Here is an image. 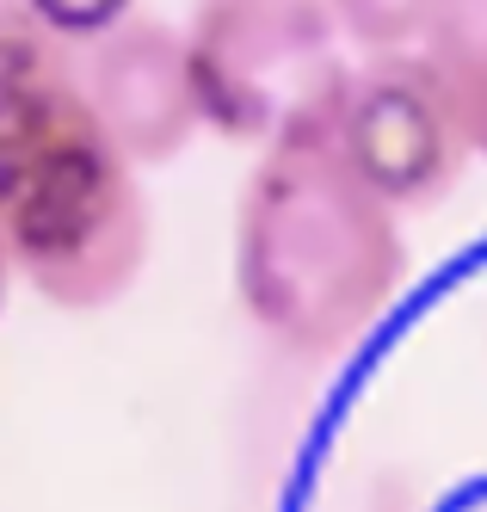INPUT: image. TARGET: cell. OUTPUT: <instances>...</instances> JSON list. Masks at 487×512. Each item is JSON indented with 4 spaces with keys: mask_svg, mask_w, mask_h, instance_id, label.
I'll use <instances>...</instances> for the list:
<instances>
[{
    "mask_svg": "<svg viewBox=\"0 0 487 512\" xmlns=\"http://www.w3.org/2000/svg\"><path fill=\"white\" fill-rule=\"evenodd\" d=\"M0 241L13 278L68 315L124 303L155 247L142 179L87 105L81 44L19 0H0Z\"/></svg>",
    "mask_w": 487,
    "mask_h": 512,
    "instance_id": "cell-1",
    "label": "cell"
},
{
    "mask_svg": "<svg viewBox=\"0 0 487 512\" xmlns=\"http://www.w3.org/2000/svg\"><path fill=\"white\" fill-rule=\"evenodd\" d=\"M401 278V216L327 136L253 155L235 198V303L284 358L327 364L352 352L389 315Z\"/></svg>",
    "mask_w": 487,
    "mask_h": 512,
    "instance_id": "cell-2",
    "label": "cell"
},
{
    "mask_svg": "<svg viewBox=\"0 0 487 512\" xmlns=\"http://www.w3.org/2000/svg\"><path fill=\"white\" fill-rule=\"evenodd\" d=\"M179 38L204 130L253 155L321 136L352 68L327 0H192Z\"/></svg>",
    "mask_w": 487,
    "mask_h": 512,
    "instance_id": "cell-3",
    "label": "cell"
},
{
    "mask_svg": "<svg viewBox=\"0 0 487 512\" xmlns=\"http://www.w3.org/2000/svg\"><path fill=\"white\" fill-rule=\"evenodd\" d=\"M321 136L395 216L444 204L469 167L463 124L420 50L352 62Z\"/></svg>",
    "mask_w": 487,
    "mask_h": 512,
    "instance_id": "cell-4",
    "label": "cell"
},
{
    "mask_svg": "<svg viewBox=\"0 0 487 512\" xmlns=\"http://www.w3.org/2000/svg\"><path fill=\"white\" fill-rule=\"evenodd\" d=\"M81 81H87V105L105 124L111 149L136 173L179 161L192 149V136L204 130L185 38L167 19L130 13L124 25H111L105 38L81 44Z\"/></svg>",
    "mask_w": 487,
    "mask_h": 512,
    "instance_id": "cell-5",
    "label": "cell"
},
{
    "mask_svg": "<svg viewBox=\"0 0 487 512\" xmlns=\"http://www.w3.org/2000/svg\"><path fill=\"white\" fill-rule=\"evenodd\" d=\"M420 56L432 62L444 99H451L469 155L487 161V0H444Z\"/></svg>",
    "mask_w": 487,
    "mask_h": 512,
    "instance_id": "cell-6",
    "label": "cell"
},
{
    "mask_svg": "<svg viewBox=\"0 0 487 512\" xmlns=\"http://www.w3.org/2000/svg\"><path fill=\"white\" fill-rule=\"evenodd\" d=\"M340 38L364 56H401L420 50L444 0H327Z\"/></svg>",
    "mask_w": 487,
    "mask_h": 512,
    "instance_id": "cell-7",
    "label": "cell"
},
{
    "mask_svg": "<svg viewBox=\"0 0 487 512\" xmlns=\"http://www.w3.org/2000/svg\"><path fill=\"white\" fill-rule=\"evenodd\" d=\"M19 7H25L37 25H50L56 38L93 44V38H105L111 25H124V19L136 13V0H19Z\"/></svg>",
    "mask_w": 487,
    "mask_h": 512,
    "instance_id": "cell-8",
    "label": "cell"
},
{
    "mask_svg": "<svg viewBox=\"0 0 487 512\" xmlns=\"http://www.w3.org/2000/svg\"><path fill=\"white\" fill-rule=\"evenodd\" d=\"M444 512H487V488H469V494H457Z\"/></svg>",
    "mask_w": 487,
    "mask_h": 512,
    "instance_id": "cell-9",
    "label": "cell"
},
{
    "mask_svg": "<svg viewBox=\"0 0 487 512\" xmlns=\"http://www.w3.org/2000/svg\"><path fill=\"white\" fill-rule=\"evenodd\" d=\"M19 278H13V260H7V241H0V309H7V290H13Z\"/></svg>",
    "mask_w": 487,
    "mask_h": 512,
    "instance_id": "cell-10",
    "label": "cell"
}]
</instances>
